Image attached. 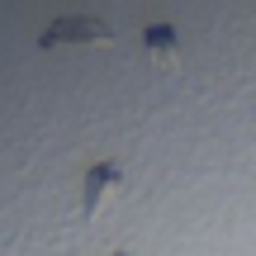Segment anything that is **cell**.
<instances>
[{"instance_id": "6da1fadb", "label": "cell", "mask_w": 256, "mask_h": 256, "mask_svg": "<svg viewBox=\"0 0 256 256\" xmlns=\"http://www.w3.org/2000/svg\"><path fill=\"white\" fill-rule=\"evenodd\" d=\"M110 180H119V162H100V166L86 171V204H81L86 218L100 209V194H104V185H110Z\"/></svg>"}]
</instances>
